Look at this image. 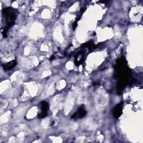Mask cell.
Listing matches in <instances>:
<instances>
[{
    "instance_id": "6da1fadb",
    "label": "cell",
    "mask_w": 143,
    "mask_h": 143,
    "mask_svg": "<svg viewBox=\"0 0 143 143\" xmlns=\"http://www.w3.org/2000/svg\"><path fill=\"white\" fill-rule=\"evenodd\" d=\"M48 104L46 102H43L41 104V110H42V112L39 115L40 117H45L47 114L48 111Z\"/></svg>"
},
{
    "instance_id": "7a4b0ae2",
    "label": "cell",
    "mask_w": 143,
    "mask_h": 143,
    "mask_svg": "<svg viewBox=\"0 0 143 143\" xmlns=\"http://www.w3.org/2000/svg\"><path fill=\"white\" fill-rule=\"evenodd\" d=\"M85 113H86V111L83 108H80L76 113H75V115H73L72 117V118H82L85 116Z\"/></svg>"
},
{
    "instance_id": "3957f363",
    "label": "cell",
    "mask_w": 143,
    "mask_h": 143,
    "mask_svg": "<svg viewBox=\"0 0 143 143\" xmlns=\"http://www.w3.org/2000/svg\"><path fill=\"white\" fill-rule=\"evenodd\" d=\"M122 111V105L121 104L118 105L117 107H115V110H114V116L116 117H119V116L121 115Z\"/></svg>"
},
{
    "instance_id": "277c9868",
    "label": "cell",
    "mask_w": 143,
    "mask_h": 143,
    "mask_svg": "<svg viewBox=\"0 0 143 143\" xmlns=\"http://www.w3.org/2000/svg\"><path fill=\"white\" fill-rule=\"evenodd\" d=\"M16 63L15 61L13 60V61H12L11 62H10L9 63L4 65L3 68H4V69H5V70H9V69H11V68H13L16 65Z\"/></svg>"
}]
</instances>
